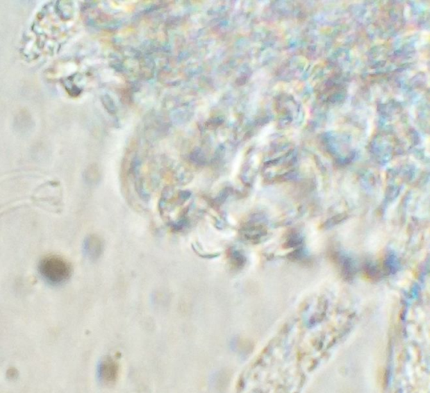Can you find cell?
<instances>
[{"mask_svg":"<svg viewBox=\"0 0 430 393\" xmlns=\"http://www.w3.org/2000/svg\"><path fill=\"white\" fill-rule=\"evenodd\" d=\"M85 249L87 253L92 258L94 255H97L99 251V244L98 240L94 238L88 239L85 244Z\"/></svg>","mask_w":430,"mask_h":393,"instance_id":"2","label":"cell"},{"mask_svg":"<svg viewBox=\"0 0 430 393\" xmlns=\"http://www.w3.org/2000/svg\"><path fill=\"white\" fill-rule=\"evenodd\" d=\"M39 272L48 284L59 286L69 278L71 267L65 260L57 256H50L40 262Z\"/></svg>","mask_w":430,"mask_h":393,"instance_id":"1","label":"cell"}]
</instances>
